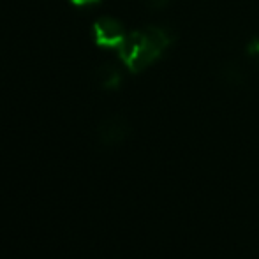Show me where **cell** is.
<instances>
[{
    "label": "cell",
    "mask_w": 259,
    "mask_h": 259,
    "mask_svg": "<svg viewBox=\"0 0 259 259\" xmlns=\"http://www.w3.org/2000/svg\"><path fill=\"white\" fill-rule=\"evenodd\" d=\"M173 42V32L164 27H147L145 30H134L125 35L123 42L118 46V55L125 67L131 72L145 71L155 60L162 57V53Z\"/></svg>",
    "instance_id": "6da1fadb"
},
{
    "label": "cell",
    "mask_w": 259,
    "mask_h": 259,
    "mask_svg": "<svg viewBox=\"0 0 259 259\" xmlns=\"http://www.w3.org/2000/svg\"><path fill=\"white\" fill-rule=\"evenodd\" d=\"M92 35L94 41L99 48H115L118 50V46L125 39V28L120 23L116 18L111 16H103L94 23L92 27Z\"/></svg>",
    "instance_id": "7a4b0ae2"
},
{
    "label": "cell",
    "mask_w": 259,
    "mask_h": 259,
    "mask_svg": "<svg viewBox=\"0 0 259 259\" xmlns=\"http://www.w3.org/2000/svg\"><path fill=\"white\" fill-rule=\"evenodd\" d=\"M131 136V123L123 115L106 116L97 127V138L104 147H116Z\"/></svg>",
    "instance_id": "3957f363"
},
{
    "label": "cell",
    "mask_w": 259,
    "mask_h": 259,
    "mask_svg": "<svg viewBox=\"0 0 259 259\" xmlns=\"http://www.w3.org/2000/svg\"><path fill=\"white\" fill-rule=\"evenodd\" d=\"M96 78L99 81V85L106 90H116L122 85V71L118 65H115L113 62H104L96 69Z\"/></svg>",
    "instance_id": "277c9868"
},
{
    "label": "cell",
    "mask_w": 259,
    "mask_h": 259,
    "mask_svg": "<svg viewBox=\"0 0 259 259\" xmlns=\"http://www.w3.org/2000/svg\"><path fill=\"white\" fill-rule=\"evenodd\" d=\"M221 78L224 79L226 85L231 87H240L245 83V74H243V71L236 64H226L221 69Z\"/></svg>",
    "instance_id": "5b68a950"
},
{
    "label": "cell",
    "mask_w": 259,
    "mask_h": 259,
    "mask_svg": "<svg viewBox=\"0 0 259 259\" xmlns=\"http://www.w3.org/2000/svg\"><path fill=\"white\" fill-rule=\"evenodd\" d=\"M247 53H249V57L256 62V65L259 67V37L252 39V41L247 45Z\"/></svg>",
    "instance_id": "8992f818"
},
{
    "label": "cell",
    "mask_w": 259,
    "mask_h": 259,
    "mask_svg": "<svg viewBox=\"0 0 259 259\" xmlns=\"http://www.w3.org/2000/svg\"><path fill=\"white\" fill-rule=\"evenodd\" d=\"M145 2H147V6L150 9H164L171 0H145Z\"/></svg>",
    "instance_id": "52a82bcc"
},
{
    "label": "cell",
    "mask_w": 259,
    "mask_h": 259,
    "mask_svg": "<svg viewBox=\"0 0 259 259\" xmlns=\"http://www.w3.org/2000/svg\"><path fill=\"white\" fill-rule=\"evenodd\" d=\"M69 2L76 7H89V6H96V4H99L101 0H69Z\"/></svg>",
    "instance_id": "ba28073f"
}]
</instances>
